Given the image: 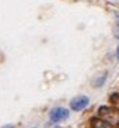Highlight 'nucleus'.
I'll return each instance as SVG.
<instances>
[{
    "instance_id": "f257e3e1",
    "label": "nucleus",
    "mask_w": 119,
    "mask_h": 128,
    "mask_svg": "<svg viewBox=\"0 0 119 128\" xmlns=\"http://www.w3.org/2000/svg\"><path fill=\"white\" fill-rule=\"evenodd\" d=\"M69 117H70V111L67 108H64V107H53V108L49 111V118H51V121L55 122V124H59L62 121L67 120Z\"/></svg>"
},
{
    "instance_id": "f03ea898",
    "label": "nucleus",
    "mask_w": 119,
    "mask_h": 128,
    "mask_svg": "<svg viewBox=\"0 0 119 128\" xmlns=\"http://www.w3.org/2000/svg\"><path fill=\"white\" fill-rule=\"evenodd\" d=\"M88 104H90V98L87 97V96H78V97L71 98L70 108L73 110V111H76V113H78V111H83Z\"/></svg>"
},
{
    "instance_id": "7ed1b4c3",
    "label": "nucleus",
    "mask_w": 119,
    "mask_h": 128,
    "mask_svg": "<svg viewBox=\"0 0 119 128\" xmlns=\"http://www.w3.org/2000/svg\"><path fill=\"white\" fill-rule=\"evenodd\" d=\"M91 125L93 128H112L111 122L105 118H94L91 120Z\"/></svg>"
},
{
    "instance_id": "20e7f679",
    "label": "nucleus",
    "mask_w": 119,
    "mask_h": 128,
    "mask_svg": "<svg viewBox=\"0 0 119 128\" xmlns=\"http://www.w3.org/2000/svg\"><path fill=\"white\" fill-rule=\"evenodd\" d=\"M115 38H119V18L116 20V26H115V31H114Z\"/></svg>"
},
{
    "instance_id": "39448f33",
    "label": "nucleus",
    "mask_w": 119,
    "mask_h": 128,
    "mask_svg": "<svg viewBox=\"0 0 119 128\" xmlns=\"http://www.w3.org/2000/svg\"><path fill=\"white\" fill-rule=\"evenodd\" d=\"M116 58H118V60H119V45H118V48H116Z\"/></svg>"
},
{
    "instance_id": "423d86ee",
    "label": "nucleus",
    "mask_w": 119,
    "mask_h": 128,
    "mask_svg": "<svg viewBox=\"0 0 119 128\" xmlns=\"http://www.w3.org/2000/svg\"><path fill=\"white\" fill-rule=\"evenodd\" d=\"M3 128H14L13 125H6V127H3Z\"/></svg>"
},
{
    "instance_id": "0eeeda50",
    "label": "nucleus",
    "mask_w": 119,
    "mask_h": 128,
    "mask_svg": "<svg viewBox=\"0 0 119 128\" xmlns=\"http://www.w3.org/2000/svg\"><path fill=\"white\" fill-rule=\"evenodd\" d=\"M55 128H63V127H59V125H56V127Z\"/></svg>"
}]
</instances>
